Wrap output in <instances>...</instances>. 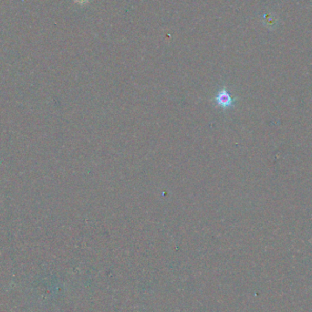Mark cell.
<instances>
[{"label": "cell", "mask_w": 312, "mask_h": 312, "mask_svg": "<svg viewBox=\"0 0 312 312\" xmlns=\"http://www.w3.org/2000/svg\"><path fill=\"white\" fill-rule=\"evenodd\" d=\"M77 3H80V4H85L87 3L89 0H75Z\"/></svg>", "instance_id": "2"}, {"label": "cell", "mask_w": 312, "mask_h": 312, "mask_svg": "<svg viewBox=\"0 0 312 312\" xmlns=\"http://www.w3.org/2000/svg\"><path fill=\"white\" fill-rule=\"evenodd\" d=\"M213 102L217 104V106L220 107L223 110H227L235 106L237 100L230 94L229 91L226 90V88H223L218 90V93L215 96Z\"/></svg>", "instance_id": "1"}]
</instances>
